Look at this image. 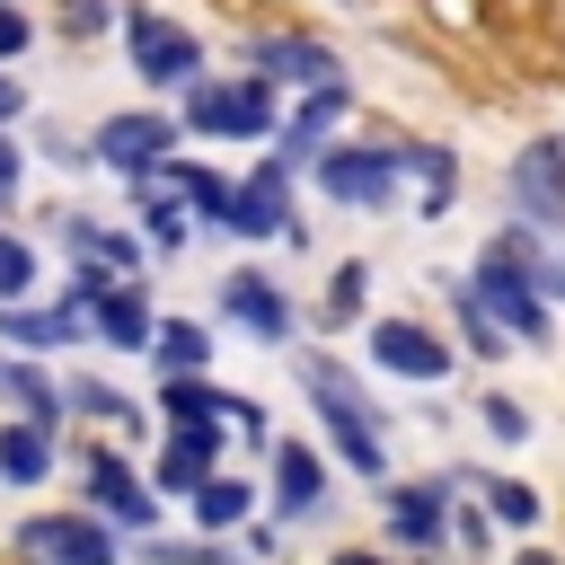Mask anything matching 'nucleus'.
Returning a JSON list of instances; mask_svg holds the SVG:
<instances>
[{"mask_svg": "<svg viewBox=\"0 0 565 565\" xmlns=\"http://www.w3.org/2000/svg\"><path fill=\"white\" fill-rule=\"evenodd\" d=\"M291 371H300L309 415L327 424V450H335L353 477H380V486H388V415H380V397H371L335 353H291Z\"/></svg>", "mask_w": 565, "mask_h": 565, "instance_id": "nucleus-1", "label": "nucleus"}, {"mask_svg": "<svg viewBox=\"0 0 565 565\" xmlns=\"http://www.w3.org/2000/svg\"><path fill=\"white\" fill-rule=\"evenodd\" d=\"M177 124H185V141H274L282 88L256 79V71H203L177 97Z\"/></svg>", "mask_w": 565, "mask_h": 565, "instance_id": "nucleus-2", "label": "nucleus"}, {"mask_svg": "<svg viewBox=\"0 0 565 565\" xmlns=\"http://www.w3.org/2000/svg\"><path fill=\"white\" fill-rule=\"evenodd\" d=\"M309 177H318V194L335 212H397V194H406L397 141H327Z\"/></svg>", "mask_w": 565, "mask_h": 565, "instance_id": "nucleus-3", "label": "nucleus"}, {"mask_svg": "<svg viewBox=\"0 0 565 565\" xmlns=\"http://www.w3.org/2000/svg\"><path fill=\"white\" fill-rule=\"evenodd\" d=\"M9 547H18V565H124V539H115V521H106V512H88V503L26 512Z\"/></svg>", "mask_w": 565, "mask_h": 565, "instance_id": "nucleus-4", "label": "nucleus"}, {"mask_svg": "<svg viewBox=\"0 0 565 565\" xmlns=\"http://www.w3.org/2000/svg\"><path fill=\"white\" fill-rule=\"evenodd\" d=\"M124 53L141 71L150 97H185L203 79V35L185 18H159V9H124Z\"/></svg>", "mask_w": 565, "mask_h": 565, "instance_id": "nucleus-5", "label": "nucleus"}, {"mask_svg": "<svg viewBox=\"0 0 565 565\" xmlns=\"http://www.w3.org/2000/svg\"><path fill=\"white\" fill-rule=\"evenodd\" d=\"M177 141H185V124H177L168 106H124V115H106V124L88 132L97 168H115V177H159V168L177 159Z\"/></svg>", "mask_w": 565, "mask_h": 565, "instance_id": "nucleus-6", "label": "nucleus"}, {"mask_svg": "<svg viewBox=\"0 0 565 565\" xmlns=\"http://www.w3.org/2000/svg\"><path fill=\"white\" fill-rule=\"evenodd\" d=\"M212 318L238 327V335H256V344H274V353L300 335V309H291V291H282L265 265H230L221 291H212Z\"/></svg>", "mask_w": 565, "mask_h": 565, "instance_id": "nucleus-7", "label": "nucleus"}, {"mask_svg": "<svg viewBox=\"0 0 565 565\" xmlns=\"http://www.w3.org/2000/svg\"><path fill=\"white\" fill-rule=\"evenodd\" d=\"M256 79H274L282 97H309V88H335L344 79V62H335V44L327 35H291V26H274V35H247V53H238Z\"/></svg>", "mask_w": 565, "mask_h": 565, "instance_id": "nucleus-8", "label": "nucleus"}, {"mask_svg": "<svg viewBox=\"0 0 565 565\" xmlns=\"http://www.w3.org/2000/svg\"><path fill=\"white\" fill-rule=\"evenodd\" d=\"M503 185H512V221H530V230L565 238V132H539V141H521Z\"/></svg>", "mask_w": 565, "mask_h": 565, "instance_id": "nucleus-9", "label": "nucleus"}, {"mask_svg": "<svg viewBox=\"0 0 565 565\" xmlns=\"http://www.w3.org/2000/svg\"><path fill=\"white\" fill-rule=\"evenodd\" d=\"M230 238H247V247H265V238H282V247H300L309 230L291 221V168L265 150L247 177H238V203H230Z\"/></svg>", "mask_w": 565, "mask_h": 565, "instance_id": "nucleus-10", "label": "nucleus"}, {"mask_svg": "<svg viewBox=\"0 0 565 565\" xmlns=\"http://www.w3.org/2000/svg\"><path fill=\"white\" fill-rule=\"evenodd\" d=\"M371 362H380L388 380H415V388H433V380H450V371H459L450 335H441V327H424V318H371Z\"/></svg>", "mask_w": 565, "mask_h": 565, "instance_id": "nucleus-11", "label": "nucleus"}, {"mask_svg": "<svg viewBox=\"0 0 565 565\" xmlns=\"http://www.w3.org/2000/svg\"><path fill=\"white\" fill-rule=\"evenodd\" d=\"M265 503H274V521L291 530V521H318L335 494H327V459H318V441H274L265 450Z\"/></svg>", "mask_w": 565, "mask_h": 565, "instance_id": "nucleus-12", "label": "nucleus"}, {"mask_svg": "<svg viewBox=\"0 0 565 565\" xmlns=\"http://www.w3.org/2000/svg\"><path fill=\"white\" fill-rule=\"evenodd\" d=\"M380 512H388V539L397 547H424V556L450 547V477H388Z\"/></svg>", "mask_w": 565, "mask_h": 565, "instance_id": "nucleus-13", "label": "nucleus"}, {"mask_svg": "<svg viewBox=\"0 0 565 565\" xmlns=\"http://www.w3.org/2000/svg\"><path fill=\"white\" fill-rule=\"evenodd\" d=\"M344 115H353V79H335V88H309V97H300V106L274 124V141H265V150H274V159L300 177V168H318V150L335 141V124H344Z\"/></svg>", "mask_w": 565, "mask_h": 565, "instance_id": "nucleus-14", "label": "nucleus"}, {"mask_svg": "<svg viewBox=\"0 0 565 565\" xmlns=\"http://www.w3.org/2000/svg\"><path fill=\"white\" fill-rule=\"evenodd\" d=\"M79 477H88V512H106L115 530H141V539L159 530V494H150V477H141V468H124L115 450H88V459H79Z\"/></svg>", "mask_w": 565, "mask_h": 565, "instance_id": "nucleus-15", "label": "nucleus"}, {"mask_svg": "<svg viewBox=\"0 0 565 565\" xmlns=\"http://www.w3.org/2000/svg\"><path fill=\"white\" fill-rule=\"evenodd\" d=\"M0 344L9 353H35V362H53V353H79V344H97L88 335V309H35V300H9L0 309Z\"/></svg>", "mask_w": 565, "mask_h": 565, "instance_id": "nucleus-16", "label": "nucleus"}, {"mask_svg": "<svg viewBox=\"0 0 565 565\" xmlns=\"http://www.w3.org/2000/svg\"><path fill=\"white\" fill-rule=\"evenodd\" d=\"M88 335H97L106 353H150V335H159L150 282H141V274H115V282H106V300L88 309Z\"/></svg>", "mask_w": 565, "mask_h": 565, "instance_id": "nucleus-17", "label": "nucleus"}, {"mask_svg": "<svg viewBox=\"0 0 565 565\" xmlns=\"http://www.w3.org/2000/svg\"><path fill=\"white\" fill-rule=\"evenodd\" d=\"M212 468H221V424H168V441L141 477H150V494H194Z\"/></svg>", "mask_w": 565, "mask_h": 565, "instance_id": "nucleus-18", "label": "nucleus"}, {"mask_svg": "<svg viewBox=\"0 0 565 565\" xmlns=\"http://www.w3.org/2000/svg\"><path fill=\"white\" fill-rule=\"evenodd\" d=\"M53 468H62L53 424H35V415H0V486H9V494H35Z\"/></svg>", "mask_w": 565, "mask_h": 565, "instance_id": "nucleus-19", "label": "nucleus"}, {"mask_svg": "<svg viewBox=\"0 0 565 565\" xmlns=\"http://www.w3.org/2000/svg\"><path fill=\"white\" fill-rule=\"evenodd\" d=\"M397 168L415 185V221H441L459 203V150L450 141H397Z\"/></svg>", "mask_w": 565, "mask_h": 565, "instance_id": "nucleus-20", "label": "nucleus"}, {"mask_svg": "<svg viewBox=\"0 0 565 565\" xmlns=\"http://www.w3.org/2000/svg\"><path fill=\"white\" fill-rule=\"evenodd\" d=\"M132 230H141L159 256H177V247L194 238V212H185V194H177L168 177H132Z\"/></svg>", "mask_w": 565, "mask_h": 565, "instance_id": "nucleus-21", "label": "nucleus"}, {"mask_svg": "<svg viewBox=\"0 0 565 565\" xmlns=\"http://www.w3.org/2000/svg\"><path fill=\"white\" fill-rule=\"evenodd\" d=\"M177 194H185V212H194V230H230V203H238V177H221V168H203V159H168L159 168Z\"/></svg>", "mask_w": 565, "mask_h": 565, "instance_id": "nucleus-22", "label": "nucleus"}, {"mask_svg": "<svg viewBox=\"0 0 565 565\" xmlns=\"http://www.w3.org/2000/svg\"><path fill=\"white\" fill-rule=\"evenodd\" d=\"M62 247H71V256H97V265H115V274H141V230H124V221L62 212Z\"/></svg>", "mask_w": 565, "mask_h": 565, "instance_id": "nucleus-23", "label": "nucleus"}, {"mask_svg": "<svg viewBox=\"0 0 565 565\" xmlns=\"http://www.w3.org/2000/svg\"><path fill=\"white\" fill-rule=\"evenodd\" d=\"M0 415H35V424H62V380H53L35 353H9V362H0Z\"/></svg>", "mask_w": 565, "mask_h": 565, "instance_id": "nucleus-24", "label": "nucleus"}, {"mask_svg": "<svg viewBox=\"0 0 565 565\" xmlns=\"http://www.w3.org/2000/svg\"><path fill=\"white\" fill-rule=\"evenodd\" d=\"M441 309H450V327H459V344H468L477 362H494V353L512 344V335L494 327V309H486V291H477L468 274H441Z\"/></svg>", "mask_w": 565, "mask_h": 565, "instance_id": "nucleus-25", "label": "nucleus"}, {"mask_svg": "<svg viewBox=\"0 0 565 565\" xmlns=\"http://www.w3.org/2000/svg\"><path fill=\"white\" fill-rule=\"evenodd\" d=\"M150 371H159V380H194V371H212V327H203V318H159V335H150Z\"/></svg>", "mask_w": 565, "mask_h": 565, "instance_id": "nucleus-26", "label": "nucleus"}, {"mask_svg": "<svg viewBox=\"0 0 565 565\" xmlns=\"http://www.w3.org/2000/svg\"><path fill=\"white\" fill-rule=\"evenodd\" d=\"M185 512H194V530H212V539H230L247 512H256V486L247 477H230V468H212L194 494H185Z\"/></svg>", "mask_w": 565, "mask_h": 565, "instance_id": "nucleus-27", "label": "nucleus"}, {"mask_svg": "<svg viewBox=\"0 0 565 565\" xmlns=\"http://www.w3.org/2000/svg\"><path fill=\"white\" fill-rule=\"evenodd\" d=\"M159 424H230V388L212 371L194 380H159Z\"/></svg>", "mask_w": 565, "mask_h": 565, "instance_id": "nucleus-28", "label": "nucleus"}, {"mask_svg": "<svg viewBox=\"0 0 565 565\" xmlns=\"http://www.w3.org/2000/svg\"><path fill=\"white\" fill-rule=\"evenodd\" d=\"M62 415H88V424H115V433L141 424V406H132L124 388H106L97 371H71V380H62Z\"/></svg>", "mask_w": 565, "mask_h": 565, "instance_id": "nucleus-29", "label": "nucleus"}, {"mask_svg": "<svg viewBox=\"0 0 565 565\" xmlns=\"http://www.w3.org/2000/svg\"><path fill=\"white\" fill-rule=\"evenodd\" d=\"M141 565H238V547L230 539H212V530H194V539H141Z\"/></svg>", "mask_w": 565, "mask_h": 565, "instance_id": "nucleus-30", "label": "nucleus"}, {"mask_svg": "<svg viewBox=\"0 0 565 565\" xmlns=\"http://www.w3.org/2000/svg\"><path fill=\"white\" fill-rule=\"evenodd\" d=\"M539 512H547V503H539L530 477H494V486H486V521H503V530H539Z\"/></svg>", "mask_w": 565, "mask_h": 565, "instance_id": "nucleus-31", "label": "nucleus"}, {"mask_svg": "<svg viewBox=\"0 0 565 565\" xmlns=\"http://www.w3.org/2000/svg\"><path fill=\"white\" fill-rule=\"evenodd\" d=\"M477 424H486V441H503V450H521V441L539 433V424H530V406H521V397H503V388H486Z\"/></svg>", "mask_w": 565, "mask_h": 565, "instance_id": "nucleus-32", "label": "nucleus"}, {"mask_svg": "<svg viewBox=\"0 0 565 565\" xmlns=\"http://www.w3.org/2000/svg\"><path fill=\"white\" fill-rule=\"evenodd\" d=\"M9 300H35V247L18 230H0V309Z\"/></svg>", "mask_w": 565, "mask_h": 565, "instance_id": "nucleus-33", "label": "nucleus"}, {"mask_svg": "<svg viewBox=\"0 0 565 565\" xmlns=\"http://www.w3.org/2000/svg\"><path fill=\"white\" fill-rule=\"evenodd\" d=\"M106 282H115V265L71 256V274H62V309H97V300H106Z\"/></svg>", "mask_w": 565, "mask_h": 565, "instance_id": "nucleus-34", "label": "nucleus"}, {"mask_svg": "<svg viewBox=\"0 0 565 565\" xmlns=\"http://www.w3.org/2000/svg\"><path fill=\"white\" fill-rule=\"evenodd\" d=\"M362 300H371V265L353 256V265L327 274V318H362Z\"/></svg>", "mask_w": 565, "mask_h": 565, "instance_id": "nucleus-35", "label": "nucleus"}, {"mask_svg": "<svg viewBox=\"0 0 565 565\" xmlns=\"http://www.w3.org/2000/svg\"><path fill=\"white\" fill-rule=\"evenodd\" d=\"M62 26L71 35H106V26H124V9L115 0H62Z\"/></svg>", "mask_w": 565, "mask_h": 565, "instance_id": "nucleus-36", "label": "nucleus"}, {"mask_svg": "<svg viewBox=\"0 0 565 565\" xmlns=\"http://www.w3.org/2000/svg\"><path fill=\"white\" fill-rule=\"evenodd\" d=\"M26 44H35V18H26L18 0H0V62H18Z\"/></svg>", "mask_w": 565, "mask_h": 565, "instance_id": "nucleus-37", "label": "nucleus"}, {"mask_svg": "<svg viewBox=\"0 0 565 565\" xmlns=\"http://www.w3.org/2000/svg\"><path fill=\"white\" fill-rule=\"evenodd\" d=\"M44 159H53V168H71V177H79V168H97V150H88V141H71V132H53V141H44Z\"/></svg>", "mask_w": 565, "mask_h": 565, "instance_id": "nucleus-38", "label": "nucleus"}, {"mask_svg": "<svg viewBox=\"0 0 565 565\" xmlns=\"http://www.w3.org/2000/svg\"><path fill=\"white\" fill-rule=\"evenodd\" d=\"M282 547V521H238V556H274Z\"/></svg>", "mask_w": 565, "mask_h": 565, "instance_id": "nucleus-39", "label": "nucleus"}, {"mask_svg": "<svg viewBox=\"0 0 565 565\" xmlns=\"http://www.w3.org/2000/svg\"><path fill=\"white\" fill-rule=\"evenodd\" d=\"M18 115H26V79H18V71H9V62H0V132H9V124H18Z\"/></svg>", "mask_w": 565, "mask_h": 565, "instance_id": "nucleus-40", "label": "nucleus"}, {"mask_svg": "<svg viewBox=\"0 0 565 565\" xmlns=\"http://www.w3.org/2000/svg\"><path fill=\"white\" fill-rule=\"evenodd\" d=\"M18 177H26V159H18V141H9V132H0V212H9V203H18Z\"/></svg>", "mask_w": 565, "mask_h": 565, "instance_id": "nucleus-41", "label": "nucleus"}, {"mask_svg": "<svg viewBox=\"0 0 565 565\" xmlns=\"http://www.w3.org/2000/svg\"><path fill=\"white\" fill-rule=\"evenodd\" d=\"M230 433H247V441H265V415H256V397H230Z\"/></svg>", "mask_w": 565, "mask_h": 565, "instance_id": "nucleus-42", "label": "nucleus"}, {"mask_svg": "<svg viewBox=\"0 0 565 565\" xmlns=\"http://www.w3.org/2000/svg\"><path fill=\"white\" fill-rule=\"evenodd\" d=\"M450 547H459V556H477V547H486V512H468V521L450 530Z\"/></svg>", "mask_w": 565, "mask_h": 565, "instance_id": "nucleus-43", "label": "nucleus"}, {"mask_svg": "<svg viewBox=\"0 0 565 565\" xmlns=\"http://www.w3.org/2000/svg\"><path fill=\"white\" fill-rule=\"evenodd\" d=\"M327 565H388V556H371V547H335Z\"/></svg>", "mask_w": 565, "mask_h": 565, "instance_id": "nucleus-44", "label": "nucleus"}, {"mask_svg": "<svg viewBox=\"0 0 565 565\" xmlns=\"http://www.w3.org/2000/svg\"><path fill=\"white\" fill-rule=\"evenodd\" d=\"M512 565H565V556H547V547H521V556H512Z\"/></svg>", "mask_w": 565, "mask_h": 565, "instance_id": "nucleus-45", "label": "nucleus"}, {"mask_svg": "<svg viewBox=\"0 0 565 565\" xmlns=\"http://www.w3.org/2000/svg\"><path fill=\"white\" fill-rule=\"evenodd\" d=\"M556 300H565V291H556Z\"/></svg>", "mask_w": 565, "mask_h": 565, "instance_id": "nucleus-46", "label": "nucleus"}]
</instances>
